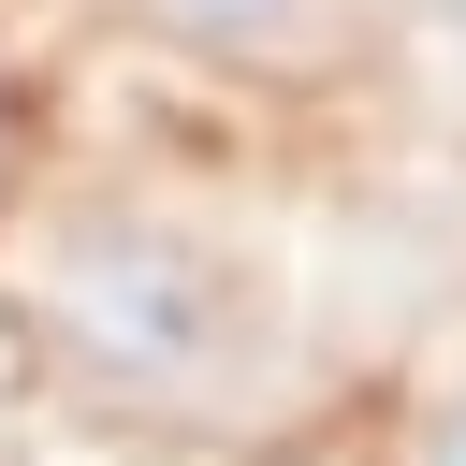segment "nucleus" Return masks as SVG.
I'll use <instances>...</instances> for the list:
<instances>
[{
    "instance_id": "nucleus-3",
    "label": "nucleus",
    "mask_w": 466,
    "mask_h": 466,
    "mask_svg": "<svg viewBox=\"0 0 466 466\" xmlns=\"http://www.w3.org/2000/svg\"><path fill=\"white\" fill-rule=\"evenodd\" d=\"M408 466H466V379H437V393H422V422H408Z\"/></svg>"
},
{
    "instance_id": "nucleus-1",
    "label": "nucleus",
    "mask_w": 466,
    "mask_h": 466,
    "mask_svg": "<svg viewBox=\"0 0 466 466\" xmlns=\"http://www.w3.org/2000/svg\"><path fill=\"white\" fill-rule=\"evenodd\" d=\"M44 335L102 379V393H160V408H218L277 364V306L248 277V248L189 233V218H73L44 248Z\"/></svg>"
},
{
    "instance_id": "nucleus-2",
    "label": "nucleus",
    "mask_w": 466,
    "mask_h": 466,
    "mask_svg": "<svg viewBox=\"0 0 466 466\" xmlns=\"http://www.w3.org/2000/svg\"><path fill=\"white\" fill-rule=\"evenodd\" d=\"M160 29H189V44H291L320 0H146Z\"/></svg>"
}]
</instances>
